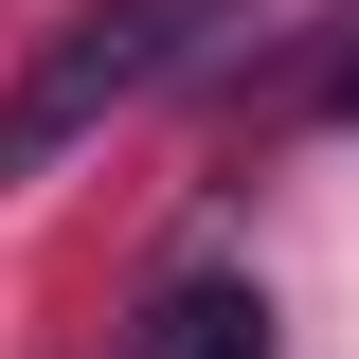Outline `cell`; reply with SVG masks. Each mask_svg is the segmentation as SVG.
Listing matches in <instances>:
<instances>
[{
	"instance_id": "1",
	"label": "cell",
	"mask_w": 359,
	"mask_h": 359,
	"mask_svg": "<svg viewBox=\"0 0 359 359\" xmlns=\"http://www.w3.org/2000/svg\"><path fill=\"white\" fill-rule=\"evenodd\" d=\"M216 18H269V0H72V18L36 36V72L0 90V198H18V180H54L108 108L180 90L198 54H216Z\"/></svg>"
},
{
	"instance_id": "2",
	"label": "cell",
	"mask_w": 359,
	"mask_h": 359,
	"mask_svg": "<svg viewBox=\"0 0 359 359\" xmlns=\"http://www.w3.org/2000/svg\"><path fill=\"white\" fill-rule=\"evenodd\" d=\"M144 359H269V306L233 287V269H198V287L144 306Z\"/></svg>"
},
{
	"instance_id": "3",
	"label": "cell",
	"mask_w": 359,
	"mask_h": 359,
	"mask_svg": "<svg viewBox=\"0 0 359 359\" xmlns=\"http://www.w3.org/2000/svg\"><path fill=\"white\" fill-rule=\"evenodd\" d=\"M323 126H359V18H341V54H323V90H306Z\"/></svg>"
}]
</instances>
